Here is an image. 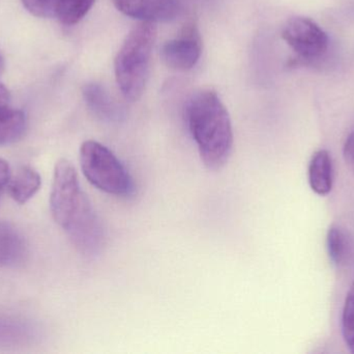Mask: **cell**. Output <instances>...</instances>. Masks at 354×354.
I'll return each instance as SVG.
<instances>
[{
  "instance_id": "2",
  "label": "cell",
  "mask_w": 354,
  "mask_h": 354,
  "mask_svg": "<svg viewBox=\"0 0 354 354\" xmlns=\"http://www.w3.org/2000/svg\"><path fill=\"white\" fill-rule=\"evenodd\" d=\"M157 39L155 23L141 22L127 35L114 60L118 87L124 99H140L147 87L151 53Z\"/></svg>"
},
{
  "instance_id": "18",
  "label": "cell",
  "mask_w": 354,
  "mask_h": 354,
  "mask_svg": "<svg viewBox=\"0 0 354 354\" xmlns=\"http://www.w3.org/2000/svg\"><path fill=\"white\" fill-rule=\"evenodd\" d=\"M10 176L12 174H10V166L6 160L0 158V197H1L4 189L8 188Z\"/></svg>"
},
{
  "instance_id": "6",
  "label": "cell",
  "mask_w": 354,
  "mask_h": 354,
  "mask_svg": "<svg viewBox=\"0 0 354 354\" xmlns=\"http://www.w3.org/2000/svg\"><path fill=\"white\" fill-rule=\"evenodd\" d=\"M201 55V39L195 25H187L180 35L164 44L161 58L168 68L187 71L194 68Z\"/></svg>"
},
{
  "instance_id": "3",
  "label": "cell",
  "mask_w": 354,
  "mask_h": 354,
  "mask_svg": "<svg viewBox=\"0 0 354 354\" xmlns=\"http://www.w3.org/2000/svg\"><path fill=\"white\" fill-rule=\"evenodd\" d=\"M83 175L99 191L118 197L134 195L135 183L126 166L106 145L86 141L80 148Z\"/></svg>"
},
{
  "instance_id": "8",
  "label": "cell",
  "mask_w": 354,
  "mask_h": 354,
  "mask_svg": "<svg viewBox=\"0 0 354 354\" xmlns=\"http://www.w3.org/2000/svg\"><path fill=\"white\" fill-rule=\"evenodd\" d=\"M310 187L316 195L326 197L334 186V164L326 150H318L313 154L308 168Z\"/></svg>"
},
{
  "instance_id": "1",
  "label": "cell",
  "mask_w": 354,
  "mask_h": 354,
  "mask_svg": "<svg viewBox=\"0 0 354 354\" xmlns=\"http://www.w3.org/2000/svg\"><path fill=\"white\" fill-rule=\"evenodd\" d=\"M185 118L200 158L210 170L226 166L233 150V130L228 110L216 91L202 89L189 98Z\"/></svg>"
},
{
  "instance_id": "16",
  "label": "cell",
  "mask_w": 354,
  "mask_h": 354,
  "mask_svg": "<svg viewBox=\"0 0 354 354\" xmlns=\"http://www.w3.org/2000/svg\"><path fill=\"white\" fill-rule=\"evenodd\" d=\"M28 12L39 18L55 17L60 0H21Z\"/></svg>"
},
{
  "instance_id": "15",
  "label": "cell",
  "mask_w": 354,
  "mask_h": 354,
  "mask_svg": "<svg viewBox=\"0 0 354 354\" xmlns=\"http://www.w3.org/2000/svg\"><path fill=\"white\" fill-rule=\"evenodd\" d=\"M342 334L347 348L354 354V285L347 294L343 308Z\"/></svg>"
},
{
  "instance_id": "5",
  "label": "cell",
  "mask_w": 354,
  "mask_h": 354,
  "mask_svg": "<svg viewBox=\"0 0 354 354\" xmlns=\"http://www.w3.org/2000/svg\"><path fill=\"white\" fill-rule=\"evenodd\" d=\"M83 193L76 168L68 159H60L54 168L50 208L56 224L62 227L71 208Z\"/></svg>"
},
{
  "instance_id": "9",
  "label": "cell",
  "mask_w": 354,
  "mask_h": 354,
  "mask_svg": "<svg viewBox=\"0 0 354 354\" xmlns=\"http://www.w3.org/2000/svg\"><path fill=\"white\" fill-rule=\"evenodd\" d=\"M25 255L26 245L22 235L12 224L0 222V268L19 265Z\"/></svg>"
},
{
  "instance_id": "19",
  "label": "cell",
  "mask_w": 354,
  "mask_h": 354,
  "mask_svg": "<svg viewBox=\"0 0 354 354\" xmlns=\"http://www.w3.org/2000/svg\"><path fill=\"white\" fill-rule=\"evenodd\" d=\"M10 91L2 83H0V108L10 106Z\"/></svg>"
},
{
  "instance_id": "20",
  "label": "cell",
  "mask_w": 354,
  "mask_h": 354,
  "mask_svg": "<svg viewBox=\"0 0 354 354\" xmlns=\"http://www.w3.org/2000/svg\"><path fill=\"white\" fill-rule=\"evenodd\" d=\"M3 57H2L1 53H0V73L3 70Z\"/></svg>"
},
{
  "instance_id": "17",
  "label": "cell",
  "mask_w": 354,
  "mask_h": 354,
  "mask_svg": "<svg viewBox=\"0 0 354 354\" xmlns=\"http://www.w3.org/2000/svg\"><path fill=\"white\" fill-rule=\"evenodd\" d=\"M345 162L354 172V132L347 137L343 148Z\"/></svg>"
},
{
  "instance_id": "4",
  "label": "cell",
  "mask_w": 354,
  "mask_h": 354,
  "mask_svg": "<svg viewBox=\"0 0 354 354\" xmlns=\"http://www.w3.org/2000/svg\"><path fill=\"white\" fill-rule=\"evenodd\" d=\"M282 37L301 60L318 58L328 51V35L310 18L293 17L287 21Z\"/></svg>"
},
{
  "instance_id": "14",
  "label": "cell",
  "mask_w": 354,
  "mask_h": 354,
  "mask_svg": "<svg viewBox=\"0 0 354 354\" xmlns=\"http://www.w3.org/2000/svg\"><path fill=\"white\" fill-rule=\"evenodd\" d=\"M93 3L95 0H60L55 17L62 24H77L86 16Z\"/></svg>"
},
{
  "instance_id": "12",
  "label": "cell",
  "mask_w": 354,
  "mask_h": 354,
  "mask_svg": "<svg viewBox=\"0 0 354 354\" xmlns=\"http://www.w3.org/2000/svg\"><path fill=\"white\" fill-rule=\"evenodd\" d=\"M26 130V118L21 110L10 106L0 108V147L16 143Z\"/></svg>"
},
{
  "instance_id": "11",
  "label": "cell",
  "mask_w": 354,
  "mask_h": 354,
  "mask_svg": "<svg viewBox=\"0 0 354 354\" xmlns=\"http://www.w3.org/2000/svg\"><path fill=\"white\" fill-rule=\"evenodd\" d=\"M83 96L89 109L101 120L116 122L122 116L120 108L112 101L101 85L95 83L85 85Z\"/></svg>"
},
{
  "instance_id": "10",
  "label": "cell",
  "mask_w": 354,
  "mask_h": 354,
  "mask_svg": "<svg viewBox=\"0 0 354 354\" xmlns=\"http://www.w3.org/2000/svg\"><path fill=\"white\" fill-rule=\"evenodd\" d=\"M41 179L39 172L30 166H22L10 176L8 193L19 204L28 202L41 188Z\"/></svg>"
},
{
  "instance_id": "7",
  "label": "cell",
  "mask_w": 354,
  "mask_h": 354,
  "mask_svg": "<svg viewBox=\"0 0 354 354\" xmlns=\"http://www.w3.org/2000/svg\"><path fill=\"white\" fill-rule=\"evenodd\" d=\"M122 14L141 22H170L178 15L176 0H113Z\"/></svg>"
},
{
  "instance_id": "13",
  "label": "cell",
  "mask_w": 354,
  "mask_h": 354,
  "mask_svg": "<svg viewBox=\"0 0 354 354\" xmlns=\"http://www.w3.org/2000/svg\"><path fill=\"white\" fill-rule=\"evenodd\" d=\"M326 249L332 263L337 267H342L351 259L353 245L348 235L342 228L332 226L326 235Z\"/></svg>"
}]
</instances>
